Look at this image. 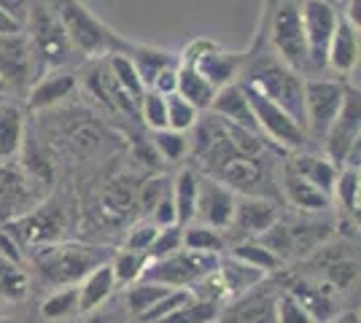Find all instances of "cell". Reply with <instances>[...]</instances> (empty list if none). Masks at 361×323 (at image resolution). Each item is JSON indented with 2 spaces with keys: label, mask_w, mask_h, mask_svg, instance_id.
<instances>
[{
  "label": "cell",
  "mask_w": 361,
  "mask_h": 323,
  "mask_svg": "<svg viewBox=\"0 0 361 323\" xmlns=\"http://www.w3.org/2000/svg\"><path fill=\"white\" fill-rule=\"evenodd\" d=\"M238 81L248 84L251 89L264 94L275 106L288 110L305 127V78L275 51L267 49L262 54H245Z\"/></svg>",
  "instance_id": "cell-1"
},
{
  "label": "cell",
  "mask_w": 361,
  "mask_h": 323,
  "mask_svg": "<svg viewBox=\"0 0 361 323\" xmlns=\"http://www.w3.org/2000/svg\"><path fill=\"white\" fill-rule=\"evenodd\" d=\"M46 3L51 6V11L62 25L71 46L78 51V57L100 60L111 51H119L127 46V41H121L119 35L111 30L106 22H100L92 14L81 0H46Z\"/></svg>",
  "instance_id": "cell-2"
},
{
  "label": "cell",
  "mask_w": 361,
  "mask_h": 323,
  "mask_svg": "<svg viewBox=\"0 0 361 323\" xmlns=\"http://www.w3.org/2000/svg\"><path fill=\"white\" fill-rule=\"evenodd\" d=\"M25 32L30 38L38 76H44L49 70H65L73 62H78V51L71 46L68 35L46 0H30Z\"/></svg>",
  "instance_id": "cell-3"
},
{
  "label": "cell",
  "mask_w": 361,
  "mask_h": 323,
  "mask_svg": "<svg viewBox=\"0 0 361 323\" xmlns=\"http://www.w3.org/2000/svg\"><path fill=\"white\" fill-rule=\"evenodd\" d=\"M103 262H106L103 253L84 243H60L57 240V243L32 248L35 272L49 286H73Z\"/></svg>",
  "instance_id": "cell-4"
},
{
  "label": "cell",
  "mask_w": 361,
  "mask_h": 323,
  "mask_svg": "<svg viewBox=\"0 0 361 323\" xmlns=\"http://www.w3.org/2000/svg\"><path fill=\"white\" fill-rule=\"evenodd\" d=\"M216 267H219V253H200V251L178 248L170 256L149 259L140 277L170 286V289H192L200 277L211 275Z\"/></svg>",
  "instance_id": "cell-5"
},
{
  "label": "cell",
  "mask_w": 361,
  "mask_h": 323,
  "mask_svg": "<svg viewBox=\"0 0 361 323\" xmlns=\"http://www.w3.org/2000/svg\"><path fill=\"white\" fill-rule=\"evenodd\" d=\"M240 84V81H238ZM245 97H248V106L254 110L256 129L262 138H270L278 148L283 151H300L302 146L307 143V132L288 110H283L281 106H275L272 100H267L264 94H259L256 89H251L248 84H240Z\"/></svg>",
  "instance_id": "cell-6"
},
{
  "label": "cell",
  "mask_w": 361,
  "mask_h": 323,
  "mask_svg": "<svg viewBox=\"0 0 361 323\" xmlns=\"http://www.w3.org/2000/svg\"><path fill=\"white\" fill-rule=\"evenodd\" d=\"M270 44H272V51L286 62V65H291L297 73H302V76L310 73V65H307V41H305V27H302V14L297 0H283L272 11Z\"/></svg>",
  "instance_id": "cell-7"
},
{
  "label": "cell",
  "mask_w": 361,
  "mask_h": 323,
  "mask_svg": "<svg viewBox=\"0 0 361 323\" xmlns=\"http://www.w3.org/2000/svg\"><path fill=\"white\" fill-rule=\"evenodd\" d=\"M180 65L195 68L200 76L211 84L213 89H221L226 84H235L240 78L243 62L245 54L238 51H226L224 46H219L216 41L208 38H197L189 46L183 49V54L178 57Z\"/></svg>",
  "instance_id": "cell-8"
},
{
  "label": "cell",
  "mask_w": 361,
  "mask_h": 323,
  "mask_svg": "<svg viewBox=\"0 0 361 323\" xmlns=\"http://www.w3.org/2000/svg\"><path fill=\"white\" fill-rule=\"evenodd\" d=\"M345 84L334 78H307L305 81V132L307 140H324L334 116L345 100Z\"/></svg>",
  "instance_id": "cell-9"
},
{
  "label": "cell",
  "mask_w": 361,
  "mask_h": 323,
  "mask_svg": "<svg viewBox=\"0 0 361 323\" xmlns=\"http://www.w3.org/2000/svg\"><path fill=\"white\" fill-rule=\"evenodd\" d=\"M6 232L14 237L19 248H38L46 243H57L65 232V215L57 202L32 205L30 210L8 218Z\"/></svg>",
  "instance_id": "cell-10"
},
{
  "label": "cell",
  "mask_w": 361,
  "mask_h": 323,
  "mask_svg": "<svg viewBox=\"0 0 361 323\" xmlns=\"http://www.w3.org/2000/svg\"><path fill=\"white\" fill-rule=\"evenodd\" d=\"M302 27H305V41H307V65L310 73L326 70V51L334 35V27L340 22V11L329 0H305L300 6ZM307 73V76H310Z\"/></svg>",
  "instance_id": "cell-11"
},
{
  "label": "cell",
  "mask_w": 361,
  "mask_h": 323,
  "mask_svg": "<svg viewBox=\"0 0 361 323\" xmlns=\"http://www.w3.org/2000/svg\"><path fill=\"white\" fill-rule=\"evenodd\" d=\"M35 57L27 32L0 35V92H25L35 78Z\"/></svg>",
  "instance_id": "cell-12"
},
{
  "label": "cell",
  "mask_w": 361,
  "mask_h": 323,
  "mask_svg": "<svg viewBox=\"0 0 361 323\" xmlns=\"http://www.w3.org/2000/svg\"><path fill=\"white\" fill-rule=\"evenodd\" d=\"M356 140H361V97L359 87H348L340 113L334 116V122H331V127L326 129L324 140H321L324 156L340 167L345 162L348 148Z\"/></svg>",
  "instance_id": "cell-13"
},
{
  "label": "cell",
  "mask_w": 361,
  "mask_h": 323,
  "mask_svg": "<svg viewBox=\"0 0 361 323\" xmlns=\"http://www.w3.org/2000/svg\"><path fill=\"white\" fill-rule=\"evenodd\" d=\"M235 200L238 194L232 189H226L216 178H197V208L195 221L192 224H205L213 229H226L232 213H235Z\"/></svg>",
  "instance_id": "cell-14"
},
{
  "label": "cell",
  "mask_w": 361,
  "mask_h": 323,
  "mask_svg": "<svg viewBox=\"0 0 361 323\" xmlns=\"http://www.w3.org/2000/svg\"><path fill=\"white\" fill-rule=\"evenodd\" d=\"M30 172L16 167L11 162H0V218H14V215L30 210L35 202V186Z\"/></svg>",
  "instance_id": "cell-15"
},
{
  "label": "cell",
  "mask_w": 361,
  "mask_h": 323,
  "mask_svg": "<svg viewBox=\"0 0 361 323\" xmlns=\"http://www.w3.org/2000/svg\"><path fill=\"white\" fill-rule=\"evenodd\" d=\"M278 218H281V210L272 200L259 197V194H240L235 200V213H232L229 227L243 237H254L256 240L259 234L270 229Z\"/></svg>",
  "instance_id": "cell-16"
},
{
  "label": "cell",
  "mask_w": 361,
  "mask_h": 323,
  "mask_svg": "<svg viewBox=\"0 0 361 323\" xmlns=\"http://www.w3.org/2000/svg\"><path fill=\"white\" fill-rule=\"evenodd\" d=\"M87 89H90L92 97L100 100L108 110H114V113H119V116H130V119H140L137 103L116 84V78L111 76V70H108V65L103 57H100L97 65L90 68V73H87Z\"/></svg>",
  "instance_id": "cell-17"
},
{
  "label": "cell",
  "mask_w": 361,
  "mask_h": 323,
  "mask_svg": "<svg viewBox=\"0 0 361 323\" xmlns=\"http://www.w3.org/2000/svg\"><path fill=\"white\" fill-rule=\"evenodd\" d=\"M78 89L75 73L65 70H49L44 76H38L35 84H30L27 89V108L30 110H46L65 103L68 97H73V92Z\"/></svg>",
  "instance_id": "cell-18"
},
{
  "label": "cell",
  "mask_w": 361,
  "mask_h": 323,
  "mask_svg": "<svg viewBox=\"0 0 361 323\" xmlns=\"http://www.w3.org/2000/svg\"><path fill=\"white\" fill-rule=\"evenodd\" d=\"M326 70L337 76H353L359 70V27L340 16L326 51Z\"/></svg>",
  "instance_id": "cell-19"
},
{
  "label": "cell",
  "mask_w": 361,
  "mask_h": 323,
  "mask_svg": "<svg viewBox=\"0 0 361 323\" xmlns=\"http://www.w3.org/2000/svg\"><path fill=\"white\" fill-rule=\"evenodd\" d=\"M211 178L221 181L235 194H259V184L264 181V165L259 156H235L224 162Z\"/></svg>",
  "instance_id": "cell-20"
},
{
  "label": "cell",
  "mask_w": 361,
  "mask_h": 323,
  "mask_svg": "<svg viewBox=\"0 0 361 323\" xmlns=\"http://www.w3.org/2000/svg\"><path fill=\"white\" fill-rule=\"evenodd\" d=\"M216 275L221 280L226 302H229V299H240L243 293H251L256 286H262L267 272H262V270H256V267L240 262L235 256H226V259H219Z\"/></svg>",
  "instance_id": "cell-21"
},
{
  "label": "cell",
  "mask_w": 361,
  "mask_h": 323,
  "mask_svg": "<svg viewBox=\"0 0 361 323\" xmlns=\"http://www.w3.org/2000/svg\"><path fill=\"white\" fill-rule=\"evenodd\" d=\"M116 289V280H114V270L111 264H97L92 272L81 277V286H78V312L81 315H90L94 310H100L108 302V296Z\"/></svg>",
  "instance_id": "cell-22"
},
{
  "label": "cell",
  "mask_w": 361,
  "mask_h": 323,
  "mask_svg": "<svg viewBox=\"0 0 361 323\" xmlns=\"http://www.w3.org/2000/svg\"><path fill=\"white\" fill-rule=\"evenodd\" d=\"M211 113L216 116H221L226 122L232 124H240L245 129H256V119H254V110L248 106V97L243 92V87L235 81V84H226L221 89H216V97H213L211 103Z\"/></svg>",
  "instance_id": "cell-23"
},
{
  "label": "cell",
  "mask_w": 361,
  "mask_h": 323,
  "mask_svg": "<svg viewBox=\"0 0 361 323\" xmlns=\"http://www.w3.org/2000/svg\"><path fill=\"white\" fill-rule=\"evenodd\" d=\"M283 191H286V200L297 210H302V213H326L331 208V202H334L331 194L321 191L318 186L307 184L305 178H300L297 172H291L288 167L283 172Z\"/></svg>",
  "instance_id": "cell-24"
},
{
  "label": "cell",
  "mask_w": 361,
  "mask_h": 323,
  "mask_svg": "<svg viewBox=\"0 0 361 323\" xmlns=\"http://www.w3.org/2000/svg\"><path fill=\"white\" fill-rule=\"evenodd\" d=\"M25 146V113L16 103H0V162H11Z\"/></svg>",
  "instance_id": "cell-25"
},
{
  "label": "cell",
  "mask_w": 361,
  "mask_h": 323,
  "mask_svg": "<svg viewBox=\"0 0 361 323\" xmlns=\"http://www.w3.org/2000/svg\"><path fill=\"white\" fill-rule=\"evenodd\" d=\"M288 170L291 172H297L300 178H305L307 184L318 186L321 191H326L331 194L334 191V178H337V165L329 162L326 156L321 154H297L291 162H288ZM334 197V194H331Z\"/></svg>",
  "instance_id": "cell-26"
},
{
  "label": "cell",
  "mask_w": 361,
  "mask_h": 323,
  "mask_svg": "<svg viewBox=\"0 0 361 323\" xmlns=\"http://www.w3.org/2000/svg\"><path fill=\"white\" fill-rule=\"evenodd\" d=\"M124 51L130 54L133 65L137 68V76H140L146 89L151 87V81H154V76H157L159 70L178 65V57H176V54H170V51L157 49V46H133V44H127Z\"/></svg>",
  "instance_id": "cell-27"
},
{
  "label": "cell",
  "mask_w": 361,
  "mask_h": 323,
  "mask_svg": "<svg viewBox=\"0 0 361 323\" xmlns=\"http://www.w3.org/2000/svg\"><path fill=\"white\" fill-rule=\"evenodd\" d=\"M197 175L195 170H180L176 181H170V194H173V205H176V224L178 227H189L195 221L197 208Z\"/></svg>",
  "instance_id": "cell-28"
},
{
  "label": "cell",
  "mask_w": 361,
  "mask_h": 323,
  "mask_svg": "<svg viewBox=\"0 0 361 323\" xmlns=\"http://www.w3.org/2000/svg\"><path fill=\"white\" fill-rule=\"evenodd\" d=\"M176 92H178L186 103H192L200 113L211 110V103H213V97H216V89H213L211 84L197 73L195 68H189V65H178Z\"/></svg>",
  "instance_id": "cell-29"
},
{
  "label": "cell",
  "mask_w": 361,
  "mask_h": 323,
  "mask_svg": "<svg viewBox=\"0 0 361 323\" xmlns=\"http://www.w3.org/2000/svg\"><path fill=\"white\" fill-rule=\"evenodd\" d=\"M286 229H288V259L310 253L313 248H318L331 234L329 224H310V221H297V224H288L286 221Z\"/></svg>",
  "instance_id": "cell-30"
},
{
  "label": "cell",
  "mask_w": 361,
  "mask_h": 323,
  "mask_svg": "<svg viewBox=\"0 0 361 323\" xmlns=\"http://www.w3.org/2000/svg\"><path fill=\"white\" fill-rule=\"evenodd\" d=\"M103 60H106L111 76L116 78V84H119L121 89L130 94L135 103H140V97L146 94V87H143V81H140V76H137V68L133 65L130 54H127L124 49H119V51L106 54Z\"/></svg>",
  "instance_id": "cell-31"
},
{
  "label": "cell",
  "mask_w": 361,
  "mask_h": 323,
  "mask_svg": "<svg viewBox=\"0 0 361 323\" xmlns=\"http://www.w3.org/2000/svg\"><path fill=\"white\" fill-rule=\"evenodd\" d=\"M226 323H275V299L243 293L240 302L229 310Z\"/></svg>",
  "instance_id": "cell-32"
},
{
  "label": "cell",
  "mask_w": 361,
  "mask_h": 323,
  "mask_svg": "<svg viewBox=\"0 0 361 323\" xmlns=\"http://www.w3.org/2000/svg\"><path fill=\"white\" fill-rule=\"evenodd\" d=\"M167 291H170V286H162V283H154V280L140 277L135 283H130V289H127V296H124L127 312H130L133 318L143 315V312H146L154 302H159Z\"/></svg>",
  "instance_id": "cell-33"
},
{
  "label": "cell",
  "mask_w": 361,
  "mask_h": 323,
  "mask_svg": "<svg viewBox=\"0 0 361 323\" xmlns=\"http://www.w3.org/2000/svg\"><path fill=\"white\" fill-rule=\"evenodd\" d=\"M30 293V277L22 264L0 256V299L3 302H22Z\"/></svg>",
  "instance_id": "cell-34"
},
{
  "label": "cell",
  "mask_w": 361,
  "mask_h": 323,
  "mask_svg": "<svg viewBox=\"0 0 361 323\" xmlns=\"http://www.w3.org/2000/svg\"><path fill=\"white\" fill-rule=\"evenodd\" d=\"M41 315L46 321H68L78 312V286H62L60 291L49 293L41 305Z\"/></svg>",
  "instance_id": "cell-35"
},
{
  "label": "cell",
  "mask_w": 361,
  "mask_h": 323,
  "mask_svg": "<svg viewBox=\"0 0 361 323\" xmlns=\"http://www.w3.org/2000/svg\"><path fill=\"white\" fill-rule=\"evenodd\" d=\"M216 318H219V305L197 299L192 293L189 302H183L180 308H176L170 315L159 318L157 323H216Z\"/></svg>",
  "instance_id": "cell-36"
},
{
  "label": "cell",
  "mask_w": 361,
  "mask_h": 323,
  "mask_svg": "<svg viewBox=\"0 0 361 323\" xmlns=\"http://www.w3.org/2000/svg\"><path fill=\"white\" fill-rule=\"evenodd\" d=\"M337 202L345 208L350 215H359V197H361V175L356 167H343L337 170V178H334V191Z\"/></svg>",
  "instance_id": "cell-37"
},
{
  "label": "cell",
  "mask_w": 361,
  "mask_h": 323,
  "mask_svg": "<svg viewBox=\"0 0 361 323\" xmlns=\"http://www.w3.org/2000/svg\"><path fill=\"white\" fill-rule=\"evenodd\" d=\"M232 256H235V259H240V262H245V264H251V267H256V270H262V272H267V275L283 267V259H278L270 248L262 246L259 240L240 243V246L232 251Z\"/></svg>",
  "instance_id": "cell-38"
},
{
  "label": "cell",
  "mask_w": 361,
  "mask_h": 323,
  "mask_svg": "<svg viewBox=\"0 0 361 323\" xmlns=\"http://www.w3.org/2000/svg\"><path fill=\"white\" fill-rule=\"evenodd\" d=\"M151 143L157 156H162L167 162H180L189 154V132H180V129H170V127L157 129Z\"/></svg>",
  "instance_id": "cell-39"
},
{
  "label": "cell",
  "mask_w": 361,
  "mask_h": 323,
  "mask_svg": "<svg viewBox=\"0 0 361 323\" xmlns=\"http://www.w3.org/2000/svg\"><path fill=\"white\" fill-rule=\"evenodd\" d=\"M146 264H149V256H146V253L127 251V248L119 251V253L114 256V262H111V270H114V280H116V286H130V283L140 280L143 270H146Z\"/></svg>",
  "instance_id": "cell-40"
},
{
  "label": "cell",
  "mask_w": 361,
  "mask_h": 323,
  "mask_svg": "<svg viewBox=\"0 0 361 323\" xmlns=\"http://www.w3.org/2000/svg\"><path fill=\"white\" fill-rule=\"evenodd\" d=\"M183 248L200 251V253H221L224 237H221V232L213 229V227L189 224V227H183Z\"/></svg>",
  "instance_id": "cell-41"
},
{
  "label": "cell",
  "mask_w": 361,
  "mask_h": 323,
  "mask_svg": "<svg viewBox=\"0 0 361 323\" xmlns=\"http://www.w3.org/2000/svg\"><path fill=\"white\" fill-rule=\"evenodd\" d=\"M165 106H167V127H170V129L189 132V129L195 127L197 119H200V110H197L192 103H186L178 92L167 94Z\"/></svg>",
  "instance_id": "cell-42"
},
{
  "label": "cell",
  "mask_w": 361,
  "mask_h": 323,
  "mask_svg": "<svg viewBox=\"0 0 361 323\" xmlns=\"http://www.w3.org/2000/svg\"><path fill=\"white\" fill-rule=\"evenodd\" d=\"M137 113H140V119H143V124L149 127L151 132L165 129L167 127V106L162 94L146 89V94H143L140 103H137Z\"/></svg>",
  "instance_id": "cell-43"
},
{
  "label": "cell",
  "mask_w": 361,
  "mask_h": 323,
  "mask_svg": "<svg viewBox=\"0 0 361 323\" xmlns=\"http://www.w3.org/2000/svg\"><path fill=\"white\" fill-rule=\"evenodd\" d=\"M178 248H183V227L170 224V227H159V232H157V237H154V243H151L146 256L149 259H162V256L176 253Z\"/></svg>",
  "instance_id": "cell-44"
},
{
  "label": "cell",
  "mask_w": 361,
  "mask_h": 323,
  "mask_svg": "<svg viewBox=\"0 0 361 323\" xmlns=\"http://www.w3.org/2000/svg\"><path fill=\"white\" fill-rule=\"evenodd\" d=\"M275 323H316L294 293H281L275 299Z\"/></svg>",
  "instance_id": "cell-45"
},
{
  "label": "cell",
  "mask_w": 361,
  "mask_h": 323,
  "mask_svg": "<svg viewBox=\"0 0 361 323\" xmlns=\"http://www.w3.org/2000/svg\"><path fill=\"white\" fill-rule=\"evenodd\" d=\"M170 191V178H151L140 186V213L149 218L157 208V202Z\"/></svg>",
  "instance_id": "cell-46"
},
{
  "label": "cell",
  "mask_w": 361,
  "mask_h": 323,
  "mask_svg": "<svg viewBox=\"0 0 361 323\" xmlns=\"http://www.w3.org/2000/svg\"><path fill=\"white\" fill-rule=\"evenodd\" d=\"M157 232H159L157 224L143 221V224H137V227L130 229L127 240H124V248H127V251H137V253H149V248H151V243H154V237H157Z\"/></svg>",
  "instance_id": "cell-47"
},
{
  "label": "cell",
  "mask_w": 361,
  "mask_h": 323,
  "mask_svg": "<svg viewBox=\"0 0 361 323\" xmlns=\"http://www.w3.org/2000/svg\"><path fill=\"white\" fill-rule=\"evenodd\" d=\"M359 275V264L356 262H334L326 270V283L331 289H348Z\"/></svg>",
  "instance_id": "cell-48"
},
{
  "label": "cell",
  "mask_w": 361,
  "mask_h": 323,
  "mask_svg": "<svg viewBox=\"0 0 361 323\" xmlns=\"http://www.w3.org/2000/svg\"><path fill=\"white\" fill-rule=\"evenodd\" d=\"M180 65V62H178ZM178 65H173V68H165V70H159L157 76H154V81H151V92L162 94V97H167V94L176 92V81H178Z\"/></svg>",
  "instance_id": "cell-49"
},
{
  "label": "cell",
  "mask_w": 361,
  "mask_h": 323,
  "mask_svg": "<svg viewBox=\"0 0 361 323\" xmlns=\"http://www.w3.org/2000/svg\"><path fill=\"white\" fill-rule=\"evenodd\" d=\"M0 256H3V259H11V262H16V264H22V248H19V243H16L6 229L0 232Z\"/></svg>",
  "instance_id": "cell-50"
},
{
  "label": "cell",
  "mask_w": 361,
  "mask_h": 323,
  "mask_svg": "<svg viewBox=\"0 0 361 323\" xmlns=\"http://www.w3.org/2000/svg\"><path fill=\"white\" fill-rule=\"evenodd\" d=\"M11 32H25V25L11 11H6L0 6V35H11Z\"/></svg>",
  "instance_id": "cell-51"
},
{
  "label": "cell",
  "mask_w": 361,
  "mask_h": 323,
  "mask_svg": "<svg viewBox=\"0 0 361 323\" xmlns=\"http://www.w3.org/2000/svg\"><path fill=\"white\" fill-rule=\"evenodd\" d=\"M343 19H348L350 25H356V27H361V0H348L345 16H343Z\"/></svg>",
  "instance_id": "cell-52"
},
{
  "label": "cell",
  "mask_w": 361,
  "mask_h": 323,
  "mask_svg": "<svg viewBox=\"0 0 361 323\" xmlns=\"http://www.w3.org/2000/svg\"><path fill=\"white\" fill-rule=\"evenodd\" d=\"M334 323H359V315H353V312H345L343 318H337Z\"/></svg>",
  "instance_id": "cell-53"
},
{
  "label": "cell",
  "mask_w": 361,
  "mask_h": 323,
  "mask_svg": "<svg viewBox=\"0 0 361 323\" xmlns=\"http://www.w3.org/2000/svg\"><path fill=\"white\" fill-rule=\"evenodd\" d=\"M87 323H114L111 318H92V321H87Z\"/></svg>",
  "instance_id": "cell-54"
},
{
  "label": "cell",
  "mask_w": 361,
  "mask_h": 323,
  "mask_svg": "<svg viewBox=\"0 0 361 323\" xmlns=\"http://www.w3.org/2000/svg\"><path fill=\"white\" fill-rule=\"evenodd\" d=\"M0 323H16V321H11V318H0Z\"/></svg>",
  "instance_id": "cell-55"
}]
</instances>
